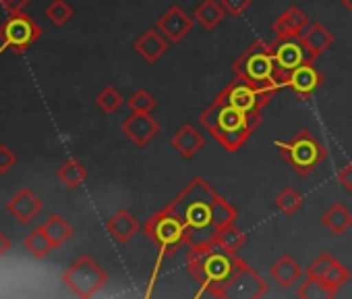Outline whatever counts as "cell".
I'll return each instance as SVG.
<instances>
[{"mask_svg": "<svg viewBox=\"0 0 352 299\" xmlns=\"http://www.w3.org/2000/svg\"><path fill=\"white\" fill-rule=\"evenodd\" d=\"M166 208L185 225L189 249L214 243L218 233L232 225L239 216V212L201 177H195L189 185H185V189L168 202Z\"/></svg>", "mask_w": 352, "mask_h": 299, "instance_id": "6da1fadb", "label": "cell"}, {"mask_svg": "<svg viewBox=\"0 0 352 299\" xmlns=\"http://www.w3.org/2000/svg\"><path fill=\"white\" fill-rule=\"evenodd\" d=\"M241 266L243 260L234 251L222 247L218 241L204 247H191L187 256L189 274L204 287L199 295L224 297L226 285L234 278Z\"/></svg>", "mask_w": 352, "mask_h": 299, "instance_id": "7a4b0ae2", "label": "cell"}, {"mask_svg": "<svg viewBox=\"0 0 352 299\" xmlns=\"http://www.w3.org/2000/svg\"><path fill=\"white\" fill-rule=\"evenodd\" d=\"M199 123L228 152H236L261 123V112H245L218 96L201 114Z\"/></svg>", "mask_w": 352, "mask_h": 299, "instance_id": "3957f363", "label": "cell"}, {"mask_svg": "<svg viewBox=\"0 0 352 299\" xmlns=\"http://www.w3.org/2000/svg\"><path fill=\"white\" fill-rule=\"evenodd\" d=\"M234 77L245 79L247 83L276 94L280 87H286L284 75L278 69L270 44L263 40H255L234 63H232Z\"/></svg>", "mask_w": 352, "mask_h": 299, "instance_id": "277c9868", "label": "cell"}, {"mask_svg": "<svg viewBox=\"0 0 352 299\" xmlns=\"http://www.w3.org/2000/svg\"><path fill=\"white\" fill-rule=\"evenodd\" d=\"M143 233L160 249V260L179 254L185 245L189 247L185 225L181 223L179 216H176L174 212H170L166 206L162 210L153 212L145 220Z\"/></svg>", "mask_w": 352, "mask_h": 299, "instance_id": "5b68a950", "label": "cell"}, {"mask_svg": "<svg viewBox=\"0 0 352 299\" xmlns=\"http://www.w3.org/2000/svg\"><path fill=\"white\" fill-rule=\"evenodd\" d=\"M276 147L280 150V156L300 177L311 175L327 158V147L309 129H300L288 141H276Z\"/></svg>", "mask_w": 352, "mask_h": 299, "instance_id": "8992f818", "label": "cell"}, {"mask_svg": "<svg viewBox=\"0 0 352 299\" xmlns=\"http://www.w3.org/2000/svg\"><path fill=\"white\" fill-rule=\"evenodd\" d=\"M63 282L77 297L87 299L94 297L108 282V274L89 256H81L75 264L67 268V272L63 274Z\"/></svg>", "mask_w": 352, "mask_h": 299, "instance_id": "52a82bcc", "label": "cell"}, {"mask_svg": "<svg viewBox=\"0 0 352 299\" xmlns=\"http://www.w3.org/2000/svg\"><path fill=\"white\" fill-rule=\"evenodd\" d=\"M42 36L40 25L25 13H11L9 19L0 25V42L5 48H9L13 54L28 52L36 40Z\"/></svg>", "mask_w": 352, "mask_h": 299, "instance_id": "ba28073f", "label": "cell"}, {"mask_svg": "<svg viewBox=\"0 0 352 299\" xmlns=\"http://www.w3.org/2000/svg\"><path fill=\"white\" fill-rule=\"evenodd\" d=\"M270 48H272L278 69L284 75V83H286V75L292 69H296L305 63H315L302 36H276V40L270 44Z\"/></svg>", "mask_w": 352, "mask_h": 299, "instance_id": "9c48e42d", "label": "cell"}, {"mask_svg": "<svg viewBox=\"0 0 352 299\" xmlns=\"http://www.w3.org/2000/svg\"><path fill=\"white\" fill-rule=\"evenodd\" d=\"M218 96H222L228 104L245 110V112H261V108L276 96L272 92L259 90L251 83H247L241 77H234L232 83H228Z\"/></svg>", "mask_w": 352, "mask_h": 299, "instance_id": "30bf717a", "label": "cell"}, {"mask_svg": "<svg viewBox=\"0 0 352 299\" xmlns=\"http://www.w3.org/2000/svg\"><path fill=\"white\" fill-rule=\"evenodd\" d=\"M267 291V282L247 264L243 262L241 270L234 274V278L226 285L224 297H245V299H259Z\"/></svg>", "mask_w": 352, "mask_h": 299, "instance_id": "8fae6325", "label": "cell"}, {"mask_svg": "<svg viewBox=\"0 0 352 299\" xmlns=\"http://www.w3.org/2000/svg\"><path fill=\"white\" fill-rule=\"evenodd\" d=\"M323 85V75L315 63H305L286 75V87H290L300 100H309Z\"/></svg>", "mask_w": 352, "mask_h": 299, "instance_id": "7c38bea8", "label": "cell"}, {"mask_svg": "<svg viewBox=\"0 0 352 299\" xmlns=\"http://www.w3.org/2000/svg\"><path fill=\"white\" fill-rule=\"evenodd\" d=\"M157 30L162 32V36L168 40V42H172V44H176V42H181V40H185L189 34H191V30H193V19L181 9V7H170L160 19H157Z\"/></svg>", "mask_w": 352, "mask_h": 299, "instance_id": "4fadbf2b", "label": "cell"}, {"mask_svg": "<svg viewBox=\"0 0 352 299\" xmlns=\"http://www.w3.org/2000/svg\"><path fill=\"white\" fill-rule=\"evenodd\" d=\"M122 133H124L137 147H143V145H147V143L160 133V123H157L149 112H133V114L122 123Z\"/></svg>", "mask_w": 352, "mask_h": 299, "instance_id": "5bb4252c", "label": "cell"}, {"mask_svg": "<svg viewBox=\"0 0 352 299\" xmlns=\"http://www.w3.org/2000/svg\"><path fill=\"white\" fill-rule=\"evenodd\" d=\"M7 210H9L19 223L28 225L30 220H34V218L40 214L42 202L38 200V196H36L32 189L23 187V189H19V192L11 198V202L7 204Z\"/></svg>", "mask_w": 352, "mask_h": 299, "instance_id": "9a60e30c", "label": "cell"}, {"mask_svg": "<svg viewBox=\"0 0 352 299\" xmlns=\"http://www.w3.org/2000/svg\"><path fill=\"white\" fill-rule=\"evenodd\" d=\"M170 143H172V147L183 158H193L199 152V150L204 147L206 139H204V135L193 125H185V127H181L179 131L172 135Z\"/></svg>", "mask_w": 352, "mask_h": 299, "instance_id": "2e32d148", "label": "cell"}, {"mask_svg": "<svg viewBox=\"0 0 352 299\" xmlns=\"http://www.w3.org/2000/svg\"><path fill=\"white\" fill-rule=\"evenodd\" d=\"M106 231L112 235L114 241L118 243H126L133 239V235H137L139 231V223L137 218L129 212V210H118L114 216L108 218L106 223Z\"/></svg>", "mask_w": 352, "mask_h": 299, "instance_id": "e0dca14e", "label": "cell"}, {"mask_svg": "<svg viewBox=\"0 0 352 299\" xmlns=\"http://www.w3.org/2000/svg\"><path fill=\"white\" fill-rule=\"evenodd\" d=\"M168 40L162 36V32L155 30H147L137 42H135V50L147 61V63H155L160 61V56L168 50Z\"/></svg>", "mask_w": 352, "mask_h": 299, "instance_id": "ac0fdd59", "label": "cell"}, {"mask_svg": "<svg viewBox=\"0 0 352 299\" xmlns=\"http://www.w3.org/2000/svg\"><path fill=\"white\" fill-rule=\"evenodd\" d=\"M307 28H309V17L296 7H290L272 25L276 36H300Z\"/></svg>", "mask_w": 352, "mask_h": 299, "instance_id": "d6986e66", "label": "cell"}, {"mask_svg": "<svg viewBox=\"0 0 352 299\" xmlns=\"http://www.w3.org/2000/svg\"><path fill=\"white\" fill-rule=\"evenodd\" d=\"M300 36H302L305 44L309 46V50H311V54H313L315 61L333 44L331 32H329L323 23H317V21H315V23H309V28H307Z\"/></svg>", "mask_w": 352, "mask_h": 299, "instance_id": "ffe728a7", "label": "cell"}, {"mask_svg": "<svg viewBox=\"0 0 352 299\" xmlns=\"http://www.w3.org/2000/svg\"><path fill=\"white\" fill-rule=\"evenodd\" d=\"M270 274L274 276V280H276L278 285H282L284 289H288V287H292V285H296V282L300 280L302 268L296 264V260H294L292 256H282V258H278V260L272 264Z\"/></svg>", "mask_w": 352, "mask_h": 299, "instance_id": "44dd1931", "label": "cell"}, {"mask_svg": "<svg viewBox=\"0 0 352 299\" xmlns=\"http://www.w3.org/2000/svg\"><path fill=\"white\" fill-rule=\"evenodd\" d=\"M224 17H226V11L218 0H204V3L195 9V15H193V19L208 32L216 30L224 21Z\"/></svg>", "mask_w": 352, "mask_h": 299, "instance_id": "7402d4cb", "label": "cell"}, {"mask_svg": "<svg viewBox=\"0 0 352 299\" xmlns=\"http://www.w3.org/2000/svg\"><path fill=\"white\" fill-rule=\"evenodd\" d=\"M321 223L333 233V235H344L348 229H350V225H352V214L346 210V206L344 204H333L323 216H321Z\"/></svg>", "mask_w": 352, "mask_h": 299, "instance_id": "603a6c76", "label": "cell"}, {"mask_svg": "<svg viewBox=\"0 0 352 299\" xmlns=\"http://www.w3.org/2000/svg\"><path fill=\"white\" fill-rule=\"evenodd\" d=\"M25 249L34 256V258H46L56 245L52 243V239L46 235L44 227H38L36 231H32L25 239H23Z\"/></svg>", "mask_w": 352, "mask_h": 299, "instance_id": "cb8c5ba5", "label": "cell"}, {"mask_svg": "<svg viewBox=\"0 0 352 299\" xmlns=\"http://www.w3.org/2000/svg\"><path fill=\"white\" fill-rule=\"evenodd\" d=\"M58 179L63 185H67L69 189H77L85 179H87V169L77 163V161H67L60 169H58Z\"/></svg>", "mask_w": 352, "mask_h": 299, "instance_id": "d4e9b609", "label": "cell"}, {"mask_svg": "<svg viewBox=\"0 0 352 299\" xmlns=\"http://www.w3.org/2000/svg\"><path fill=\"white\" fill-rule=\"evenodd\" d=\"M42 227H44L46 235L52 239V243H54L56 247H58V245H63L65 241H69V239H71V235H73L71 225H69L63 216H58V214L50 216Z\"/></svg>", "mask_w": 352, "mask_h": 299, "instance_id": "484cf974", "label": "cell"}, {"mask_svg": "<svg viewBox=\"0 0 352 299\" xmlns=\"http://www.w3.org/2000/svg\"><path fill=\"white\" fill-rule=\"evenodd\" d=\"M216 241L222 245V247H226L228 251H239L243 245H245V241H247V235L239 229V227H234V223L232 225H228V227H224L220 233H218V237H216Z\"/></svg>", "mask_w": 352, "mask_h": 299, "instance_id": "4316f807", "label": "cell"}, {"mask_svg": "<svg viewBox=\"0 0 352 299\" xmlns=\"http://www.w3.org/2000/svg\"><path fill=\"white\" fill-rule=\"evenodd\" d=\"M321 280H323V282L327 285V289L336 295V293H338V291H340V289L350 280V270H348L342 262H338V260H336V262L331 264V268L325 272V276H323Z\"/></svg>", "mask_w": 352, "mask_h": 299, "instance_id": "83f0119b", "label": "cell"}, {"mask_svg": "<svg viewBox=\"0 0 352 299\" xmlns=\"http://www.w3.org/2000/svg\"><path fill=\"white\" fill-rule=\"evenodd\" d=\"M276 208L282 212V214H286V216H292L294 212H298L300 210V206H302V198L296 194V189H292V187H284V192H280L278 194V198H276Z\"/></svg>", "mask_w": 352, "mask_h": 299, "instance_id": "f1b7e54d", "label": "cell"}, {"mask_svg": "<svg viewBox=\"0 0 352 299\" xmlns=\"http://www.w3.org/2000/svg\"><path fill=\"white\" fill-rule=\"evenodd\" d=\"M296 295L302 299H319V297H333V293L327 289V285L321 278H311L307 276L305 282H300V287L296 289Z\"/></svg>", "mask_w": 352, "mask_h": 299, "instance_id": "f546056e", "label": "cell"}, {"mask_svg": "<svg viewBox=\"0 0 352 299\" xmlns=\"http://www.w3.org/2000/svg\"><path fill=\"white\" fill-rule=\"evenodd\" d=\"M46 17H48L56 28H63V25L73 17V9L69 7L67 0H52L50 7L46 9Z\"/></svg>", "mask_w": 352, "mask_h": 299, "instance_id": "4dcf8cb0", "label": "cell"}, {"mask_svg": "<svg viewBox=\"0 0 352 299\" xmlns=\"http://www.w3.org/2000/svg\"><path fill=\"white\" fill-rule=\"evenodd\" d=\"M98 106L104 110V112H108V114H112V112H116L120 106H122V96L112 87V85H108V87H104L100 94H98Z\"/></svg>", "mask_w": 352, "mask_h": 299, "instance_id": "1f68e13d", "label": "cell"}, {"mask_svg": "<svg viewBox=\"0 0 352 299\" xmlns=\"http://www.w3.org/2000/svg\"><path fill=\"white\" fill-rule=\"evenodd\" d=\"M155 106H157V102H155V98L147 90H137L129 98V108L133 112H151Z\"/></svg>", "mask_w": 352, "mask_h": 299, "instance_id": "d6a6232c", "label": "cell"}, {"mask_svg": "<svg viewBox=\"0 0 352 299\" xmlns=\"http://www.w3.org/2000/svg\"><path fill=\"white\" fill-rule=\"evenodd\" d=\"M333 262H336V258L331 254H327V251L321 254V256H317V260H313L311 266L307 268V276H311V278H323L325 272L331 268Z\"/></svg>", "mask_w": 352, "mask_h": 299, "instance_id": "836d02e7", "label": "cell"}, {"mask_svg": "<svg viewBox=\"0 0 352 299\" xmlns=\"http://www.w3.org/2000/svg\"><path fill=\"white\" fill-rule=\"evenodd\" d=\"M220 5L224 7L226 15H232L236 19L253 5V0H220Z\"/></svg>", "mask_w": 352, "mask_h": 299, "instance_id": "e575fe53", "label": "cell"}, {"mask_svg": "<svg viewBox=\"0 0 352 299\" xmlns=\"http://www.w3.org/2000/svg\"><path fill=\"white\" fill-rule=\"evenodd\" d=\"M15 165H17L15 152H11V147H7V145H0V175L9 173Z\"/></svg>", "mask_w": 352, "mask_h": 299, "instance_id": "d590c367", "label": "cell"}, {"mask_svg": "<svg viewBox=\"0 0 352 299\" xmlns=\"http://www.w3.org/2000/svg\"><path fill=\"white\" fill-rule=\"evenodd\" d=\"M338 181H340V185H342L346 192H352V165L344 167V169L338 173Z\"/></svg>", "mask_w": 352, "mask_h": 299, "instance_id": "8d00e7d4", "label": "cell"}, {"mask_svg": "<svg viewBox=\"0 0 352 299\" xmlns=\"http://www.w3.org/2000/svg\"><path fill=\"white\" fill-rule=\"evenodd\" d=\"M0 3H3V7H5L9 13H19L21 7H23L25 3H30V0H0Z\"/></svg>", "mask_w": 352, "mask_h": 299, "instance_id": "74e56055", "label": "cell"}, {"mask_svg": "<svg viewBox=\"0 0 352 299\" xmlns=\"http://www.w3.org/2000/svg\"><path fill=\"white\" fill-rule=\"evenodd\" d=\"M9 249H11V241L3 235V231H0V258H3Z\"/></svg>", "mask_w": 352, "mask_h": 299, "instance_id": "f35d334b", "label": "cell"}, {"mask_svg": "<svg viewBox=\"0 0 352 299\" xmlns=\"http://www.w3.org/2000/svg\"><path fill=\"white\" fill-rule=\"evenodd\" d=\"M340 3L346 7V11H350V13H352V0H340Z\"/></svg>", "mask_w": 352, "mask_h": 299, "instance_id": "ab89813d", "label": "cell"}]
</instances>
